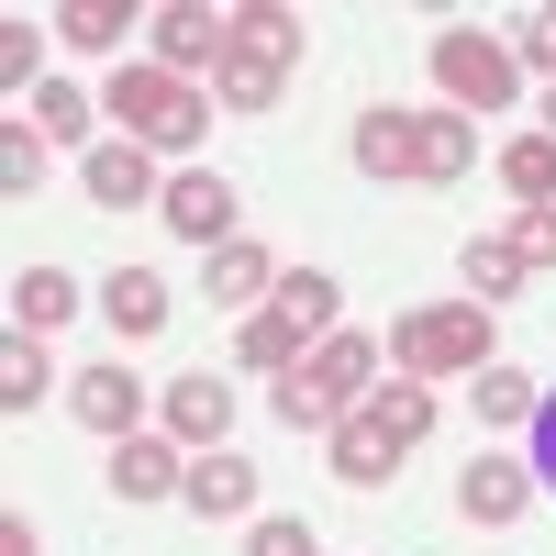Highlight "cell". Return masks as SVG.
<instances>
[{
    "label": "cell",
    "mask_w": 556,
    "mask_h": 556,
    "mask_svg": "<svg viewBox=\"0 0 556 556\" xmlns=\"http://www.w3.org/2000/svg\"><path fill=\"white\" fill-rule=\"evenodd\" d=\"M212 89H223V112H267V101H278V67H256V56H223V78H212Z\"/></svg>",
    "instance_id": "27"
},
{
    "label": "cell",
    "mask_w": 556,
    "mask_h": 556,
    "mask_svg": "<svg viewBox=\"0 0 556 556\" xmlns=\"http://www.w3.org/2000/svg\"><path fill=\"white\" fill-rule=\"evenodd\" d=\"M34 67H45V34H34V23H12V34H0V78H12V89H23Z\"/></svg>",
    "instance_id": "33"
},
{
    "label": "cell",
    "mask_w": 556,
    "mask_h": 556,
    "mask_svg": "<svg viewBox=\"0 0 556 556\" xmlns=\"http://www.w3.org/2000/svg\"><path fill=\"white\" fill-rule=\"evenodd\" d=\"M67 412H78L89 434H112V445H123V434H134V412H146V379L101 356V367H78V379H67Z\"/></svg>",
    "instance_id": "8"
},
{
    "label": "cell",
    "mask_w": 556,
    "mask_h": 556,
    "mask_svg": "<svg viewBox=\"0 0 556 556\" xmlns=\"http://www.w3.org/2000/svg\"><path fill=\"white\" fill-rule=\"evenodd\" d=\"M301 356H312V334H301L290 312H245V367H267V379H278V367H301Z\"/></svg>",
    "instance_id": "23"
},
{
    "label": "cell",
    "mask_w": 556,
    "mask_h": 556,
    "mask_svg": "<svg viewBox=\"0 0 556 556\" xmlns=\"http://www.w3.org/2000/svg\"><path fill=\"white\" fill-rule=\"evenodd\" d=\"M390 468H401V445L367 424V412H345V424H334V479L345 490H390Z\"/></svg>",
    "instance_id": "16"
},
{
    "label": "cell",
    "mask_w": 556,
    "mask_h": 556,
    "mask_svg": "<svg viewBox=\"0 0 556 556\" xmlns=\"http://www.w3.org/2000/svg\"><path fill=\"white\" fill-rule=\"evenodd\" d=\"M112 323H123V334H156V323H167V278L156 267H112Z\"/></svg>",
    "instance_id": "20"
},
{
    "label": "cell",
    "mask_w": 556,
    "mask_h": 556,
    "mask_svg": "<svg viewBox=\"0 0 556 556\" xmlns=\"http://www.w3.org/2000/svg\"><path fill=\"white\" fill-rule=\"evenodd\" d=\"M523 468H534V490H556V401H534V456Z\"/></svg>",
    "instance_id": "34"
},
{
    "label": "cell",
    "mask_w": 556,
    "mask_h": 556,
    "mask_svg": "<svg viewBox=\"0 0 556 556\" xmlns=\"http://www.w3.org/2000/svg\"><path fill=\"white\" fill-rule=\"evenodd\" d=\"M167 434L178 445H223L235 434V390L223 379H167Z\"/></svg>",
    "instance_id": "13"
},
{
    "label": "cell",
    "mask_w": 556,
    "mask_h": 556,
    "mask_svg": "<svg viewBox=\"0 0 556 556\" xmlns=\"http://www.w3.org/2000/svg\"><path fill=\"white\" fill-rule=\"evenodd\" d=\"M112 112H123V146H201V89L167 78V67H112Z\"/></svg>",
    "instance_id": "3"
},
{
    "label": "cell",
    "mask_w": 556,
    "mask_h": 556,
    "mask_svg": "<svg viewBox=\"0 0 556 556\" xmlns=\"http://www.w3.org/2000/svg\"><path fill=\"white\" fill-rule=\"evenodd\" d=\"M190 513H201V523H235V513H256V468L212 445L201 468H190Z\"/></svg>",
    "instance_id": "14"
},
{
    "label": "cell",
    "mask_w": 556,
    "mask_h": 556,
    "mask_svg": "<svg viewBox=\"0 0 556 556\" xmlns=\"http://www.w3.org/2000/svg\"><path fill=\"white\" fill-rule=\"evenodd\" d=\"M156 212H167V235H178V245H235V178H212V167L167 178Z\"/></svg>",
    "instance_id": "6"
},
{
    "label": "cell",
    "mask_w": 556,
    "mask_h": 556,
    "mask_svg": "<svg viewBox=\"0 0 556 556\" xmlns=\"http://www.w3.org/2000/svg\"><path fill=\"white\" fill-rule=\"evenodd\" d=\"M45 379H56V367H45V345H34V334H12V345H0V412H12V424L45 401Z\"/></svg>",
    "instance_id": "22"
},
{
    "label": "cell",
    "mask_w": 556,
    "mask_h": 556,
    "mask_svg": "<svg viewBox=\"0 0 556 556\" xmlns=\"http://www.w3.org/2000/svg\"><path fill=\"white\" fill-rule=\"evenodd\" d=\"M479 412H490V424H534V379H513V367H479Z\"/></svg>",
    "instance_id": "28"
},
{
    "label": "cell",
    "mask_w": 556,
    "mask_h": 556,
    "mask_svg": "<svg viewBox=\"0 0 556 556\" xmlns=\"http://www.w3.org/2000/svg\"><path fill=\"white\" fill-rule=\"evenodd\" d=\"M401 379H468V367H490V301H424V312H401Z\"/></svg>",
    "instance_id": "2"
},
{
    "label": "cell",
    "mask_w": 556,
    "mask_h": 556,
    "mask_svg": "<svg viewBox=\"0 0 556 556\" xmlns=\"http://www.w3.org/2000/svg\"><path fill=\"white\" fill-rule=\"evenodd\" d=\"M513 256L523 267H556V201H523L513 212Z\"/></svg>",
    "instance_id": "29"
},
{
    "label": "cell",
    "mask_w": 556,
    "mask_h": 556,
    "mask_svg": "<svg viewBox=\"0 0 556 556\" xmlns=\"http://www.w3.org/2000/svg\"><path fill=\"white\" fill-rule=\"evenodd\" d=\"M356 412H367V424H379V434H390L401 456H412V445L434 434V390H424V379H379V390H367Z\"/></svg>",
    "instance_id": "15"
},
{
    "label": "cell",
    "mask_w": 556,
    "mask_h": 556,
    "mask_svg": "<svg viewBox=\"0 0 556 556\" xmlns=\"http://www.w3.org/2000/svg\"><path fill=\"white\" fill-rule=\"evenodd\" d=\"M501 178H513V201H556V134H523V146H501Z\"/></svg>",
    "instance_id": "24"
},
{
    "label": "cell",
    "mask_w": 556,
    "mask_h": 556,
    "mask_svg": "<svg viewBox=\"0 0 556 556\" xmlns=\"http://www.w3.org/2000/svg\"><path fill=\"white\" fill-rule=\"evenodd\" d=\"M34 134H45V146H89V101H78L67 78H45V89H34Z\"/></svg>",
    "instance_id": "25"
},
{
    "label": "cell",
    "mask_w": 556,
    "mask_h": 556,
    "mask_svg": "<svg viewBox=\"0 0 556 556\" xmlns=\"http://www.w3.org/2000/svg\"><path fill=\"white\" fill-rule=\"evenodd\" d=\"M434 89L456 112H513V45L490 34H434Z\"/></svg>",
    "instance_id": "4"
},
{
    "label": "cell",
    "mask_w": 556,
    "mask_h": 556,
    "mask_svg": "<svg viewBox=\"0 0 556 556\" xmlns=\"http://www.w3.org/2000/svg\"><path fill=\"white\" fill-rule=\"evenodd\" d=\"M134 12H123V0H67V12H56V34L78 45V56H112V34H123Z\"/></svg>",
    "instance_id": "26"
},
{
    "label": "cell",
    "mask_w": 556,
    "mask_h": 556,
    "mask_svg": "<svg viewBox=\"0 0 556 556\" xmlns=\"http://www.w3.org/2000/svg\"><path fill=\"white\" fill-rule=\"evenodd\" d=\"M112 490H123V501H167V490H190V468H178L167 434H123V445H112Z\"/></svg>",
    "instance_id": "11"
},
{
    "label": "cell",
    "mask_w": 556,
    "mask_h": 556,
    "mask_svg": "<svg viewBox=\"0 0 556 556\" xmlns=\"http://www.w3.org/2000/svg\"><path fill=\"white\" fill-rule=\"evenodd\" d=\"M0 178H12V201H23V190H34V178H45V134H23V123H12V134H0Z\"/></svg>",
    "instance_id": "31"
},
{
    "label": "cell",
    "mask_w": 556,
    "mask_h": 556,
    "mask_svg": "<svg viewBox=\"0 0 556 556\" xmlns=\"http://www.w3.org/2000/svg\"><path fill=\"white\" fill-rule=\"evenodd\" d=\"M245 556H323V545H312V523L290 513V523H256V534H245Z\"/></svg>",
    "instance_id": "32"
},
{
    "label": "cell",
    "mask_w": 556,
    "mask_h": 556,
    "mask_svg": "<svg viewBox=\"0 0 556 556\" xmlns=\"http://www.w3.org/2000/svg\"><path fill=\"white\" fill-rule=\"evenodd\" d=\"M201 301H223V312H267L278 301V267H267V245H212V267H201Z\"/></svg>",
    "instance_id": "10"
},
{
    "label": "cell",
    "mask_w": 556,
    "mask_h": 556,
    "mask_svg": "<svg viewBox=\"0 0 556 556\" xmlns=\"http://www.w3.org/2000/svg\"><path fill=\"white\" fill-rule=\"evenodd\" d=\"M146 23H156V67H167V78H190V67H212V78H223V56H235V12L167 0V12H146Z\"/></svg>",
    "instance_id": "5"
},
{
    "label": "cell",
    "mask_w": 556,
    "mask_h": 556,
    "mask_svg": "<svg viewBox=\"0 0 556 556\" xmlns=\"http://www.w3.org/2000/svg\"><path fill=\"white\" fill-rule=\"evenodd\" d=\"M513 56H523V67H545V78H556V12H534V23H523V45H513Z\"/></svg>",
    "instance_id": "35"
},
{
    "label": "cell",
    "mask_w": 556,
    "mask_h": 556,
    "mask_svg": "<svg viewBox=\"0 0 556 556\" xmlns=\"http://www.w3.org/2000/svg\"><path fill=\"white\" fill-rule=\"evenodd\" d=\"M89 201H112V212L146 201V146H123V134H112V146H89Z\"/></svg>",
    "instance_id": "19"
},
{
    "label": "cell",
    "mask_w": 556,
    "mask_h": 556,
    "mask_svg": "<svg viewBox=\"0 0 556 556\" xmlns=\"http://www.w3.org/2000/svg\"><path fill=\"white\" fill-rule=\"evenodd\" d=\"M67 312H78V278L67 267H23L12 278V334H56Z\"/></svg>",
    "instance_id": "17"
},
{
    "label": "cell",
    "mask_w": 556,
    "mask_h": 556,
    "mask_svg": "<svg viewBox=\"0 0 556 556\" xmlns=\"http://www.w3.org/2000/svg\"><path fill=\"white\" fill-rule=\"evenodd\" d=\"M513 278H523L513 235H479V245H468V290H513Z\"/></svg>",
    "instance_id": "30"
},
{
    "label": "cell",
    "mask_w": 556,
    "mask_h": 556,
    "mask_svg": "<svg viewBox=\"0 0 556 556\" xmlns=\"http://www.w3.org/2000/svg\"><path fill=\"white\" fill-rule=\"evenodd\" d=\"M356 167H367V178H401V167H412V112H390V101L356 112Z\"/></svg>",
    "instance_id": "18"
},
{
    "label": "cell",
    "mask_w": 556,
    "mask_h": 556,
    "mask_svg": "<svg viewBox=\"0 0 556 556\" xmlns=\"http://www.w3.org/2000/svg\"><path fill=\"white\" fill-rule=\"evenodd\" d=\"M267 312H290L301 334L323 345V334H334V278H323V267H290V278H278V301H267Z\"/></svg>",
    "instance_id": "21"
},
{
    "label": "cell",
    "mask_w": 556,
    "mask_h": 556,
    "mask_svg": "<svg viewBox=\"0 0 556 556\" xmlns=\"http://www.w3.org/2000/svg\"><path fill=\"white\" fill-rule=\"evenodd\" d=\"M545 134H556V89H545Z\"/></svg>",
    "instance_id": "37"
},
{
    "label": "cell",
    "mask_w": 556,
    "mask_h": 556,
    "mask_svg": "<svg viewBox=\"0 0 556 556\" xmlns=\"http://www.w3.org/2000/svg\"><path fill=\"white\" fill-rule=\"evenodd\" d=\"M235 56H256V67L290 78L301 67V12H290V0H245V12H235Z\"/></svg>",
    "instance_id": "12"
},
{
    "label": "cell",
    "mask_w": 556,
    "mask_h": 556,
    "mask_svg": "<svg viewBox=\"0 0 556 556\" xmlns=\"http://www.w3.org/2000/svg\"><path fill=\"white\" fill-rule=\"evenodd\" d=\"M468 167H479V123H468V112H412V178L456 190Z\"/></svg>",
    "instance_id": "9"
},
{
    "label": "cell",
    "mask_w": 556,
    "mask_h": 556,
    "mask_svg": "<svg viewBox=\"0 0 556 556\" xmlns=\"http://www.w3.org/2000/svg\"><path fill=\"white\" fill-rule=\"evenodd\" d=\"M367 379H379V334H323L290 379H278V424H290V434H334Z\"/></svg>",
    "instance_id": "1"
},
{
    "label": "cell",
    "mask_w": 556,
    "mask_h": 556,
    "mask_svg": "<svg viewBox=\"0 0 556 556\" xmlns=\"http://www.w3.org/2000/svg\"><path fill=\"white\" fill-rule=\"evenodd\" d=\"M456 513H468V523H523L534 513V468H523V456H479V468L468 479H456Z\"/></svg>",
    "instance_id": "7"
},
{
    "label": "cell",
    "mask_w": 556,
    "mask_h": 556,
    "mask_svg": "<svg viewBox=\"0 0 556 556\" xmlns=\"http://www.w3.org/2000/svg\"><path fill=\"white\" fill-rule=\"evenodd\" d=\"M0 556H45V545H34V523H23V513H12V523H0Z\"/></svg>",
    "instance_id": "36"
}]
</instances>
